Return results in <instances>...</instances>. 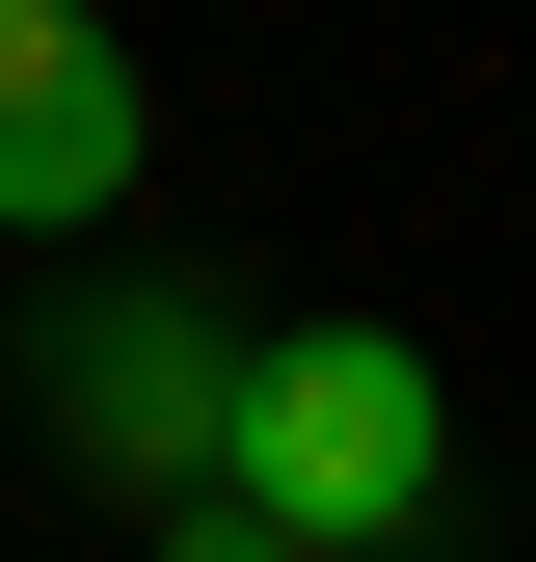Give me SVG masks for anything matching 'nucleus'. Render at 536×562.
I'll list each match as a JSON object with an SVG mask.
<instances>
[{"instance_id": "obj_4", "label": "nucleus", "mask_w": 536, "mask_h": 562, "mask_svg": "<svg viewBox=\"0 0 536 562\" xmlns=\"http://www.w3.org/2000/svg\"><path fill=\"white\" fill-rule=\"evenodd\" d=\"M161 562H295V536H242V509H161Z\"/></svg>"}, {"instance_id": "obj_1", "label": "nucleus", "mask_w": 536, "mask_h": 562, "mask_svg": "<svg viewBox=\"0 0 536 562\" xmlns=\"http://www.w3.org/2000/svg\"><path fill=\"white\" fill-rule=\"evenodd\" d=\"M456 482V402L402 322H242V402H215V509L295 536V562H402Z\"/></svg>"}, {"instance_id": "obj_3", "label": "nucleus", "mask_w": 536, "mask_h": 562, "mask_svg": "<svg viewBox=\"0 0 536 562\" xmlns=\"http://www.w3.org/2000/svg\"><path fill=\"white\" fill-rule=\"evenodd\" d=\"M54 402H81V456H108V482H188V509H215V402H242V322H215V295H108Z\"/></svg>"}, {"instance_id": "obj_2", "label": "nucleus", "mask_w": 536, "mask_h": 562, "mask_svg": "<svg viewBox=\"0 0 536 562\" xmlns=\"http://www.w3.org/2000/svg\"><path fill=\"white\" fill-rule=\"evenodd\" d=\"M134 27L108 0H0V241H81V215H134Z\"/></svg>"}]
</instances>
